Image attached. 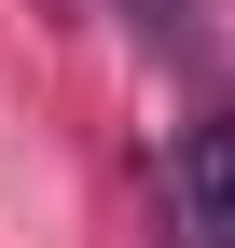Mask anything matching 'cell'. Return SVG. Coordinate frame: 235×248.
<instances>
[{"label":"cell","instance_id":"cell-1","mask_svg":"<svg viewBox=\"0 0 235 248\" xmlns=\"http://www.w3.org/2000/svg\"><path fill=\"white\" fill-rule=\"evenodd\" d=\"M180 207H194L208 248H235V110H208V124L180 138Z\"/></svg>","mask_w":235,"mask_h":248},{"label":"cell","instance_id":"cell-2","mask_svg":"<svg viewBox=\"0 0 235 248\" xmlns=\"http://www.w3.org/2000/svg\"><path fill=\"white\" fill-rule=\"evenodd\" d=\"M138 28H152V42H194V0H125Z\"/></svg>","mask_w":235,"mask_h":248}]
</instances>
